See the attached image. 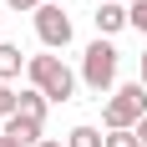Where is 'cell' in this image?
Masks as SVG:
<instances>
[{
    "label": "cell",
    "instance_id": "3",
    "mask_svg": "<svg viewBox=\"0 0 147 147\" xmlns=\"http://www.w3.org/2000/svg\"><path fill=\"white\" fill-rule=\"evenodd\" d=\"M81 81H86L96 96H102V91H112V81H117V46L91 41L86 56H81Z\"/></svg>",
    "mask_w": 147,
    "mask_h": 147
},
{
    "label": "cell",
    "instance_id": "13",
    "mask_svg": "<svg viewBox=\"0 0 147 147\" xmlns=\"http://www.w3.org/2000/svg\"><path fill=\"white\" fill-rule=\"evenodd\" d=\"M0 147H20V142H15V137H5V132H0Z\"/></svg>",
    "mask_w": 147,
    "mask_h": 147
},
{
    "label": "cell",
    "instance_id": "1",
    "mask_svg": "<svg viewBox=\"0 0 147 147\" xmlns=\"http://www.w3.org/2000/svg\"><path fill=\"white\" fill-rule=\"evenodd\" d=\"M26 76H30V86H41L51 102H71L76 96V71L61 56H30L26 61Z\"/></svg>",
    "mask_w": 147,
    "mask_h": 147
},
{
    "label": "cell",
    "instance_id": "6",
    "mask_svg": "<svg viewBox=\"0 0 147 147\" xmlns=\"http://www.w3.org/2000/svg\"><path fill=\"white\" fill-rule=\"evenodd\" d=\"M0 132H5V137H15L20 147H41V142H46V137H41V122H30V117H20V112H15V117L5 122V127H0Z\"/></svg>",
    "mask_w": 147,
    "mask_h": 147
},
{
    "label": "cell",
    "instance_id": "8",
    "mask_svg": "<svg viewBox=\"0 0 147 147\" xmlns=\"http://www.w3.org/2000/svg\"><path fill=\"white\" fill-rule=\"evenodd\" d=\"M30 56H20V46L0 41V81H10V76H20V66H26Z\"/></svg>",
    "mask_w": 147,
    "mask_h": 147
},
{
    "label": "cell",
    "instance_id": "4",
    "mask_svg": "<svg viewBox=\"0 0 147 147\" xmlns=\"http://www.w3.org/2000/svg\"><path fill=\"white\" fill-rule=\"evenodd\" d=\"M36 36H41L46 51H66V46H71V15L46 0L41 10H36Z\"/></svg>",
    "mask_w": 147,
    "mask_h": 147
},
{
    "label": "cell",
    "instance_id": "17",
    "mask_svg": "<svg viewBox=\"0 0 147 147\" xmlns=\"http://www.w3.org/2000/svg\"><path fill=\"white\" fill-rule=\"evenodd\" d=\"M132 5H147V0H132Z\"/></svg>",
    "mask_w": 147,
    "mask_h": 147
},
{
    "label": "cell",
    "instance_id": "12",
    "mask_svg": "<svg viewBox=\"0 0 147 147\" xmlns=\"http://www.w3.org/2000/svg\"><path fill=\"white\" fill-rule=\"evenodd\" d=\"M5 5H10V10H41L46 0H5Z\"/></svg>",
    "mask_w": 147,
    "mask_h": 147
},
{
    "label": "cell",
    "instance_id": "2",
    "mask_svg": "<svg viewBox=\"0 0 147 147\" xmlns=\"http://www.w3.org/2000/svg\"><path fill=\"white\" fill-rule=\"evenodd\" d=\"M142 117H147V86H142V81L117 86V91H112V102H107V112H102L107 132H117V127H137Z\"/></svg>",
    "mask_w": 147,
    "mask_h": 147
},
{
    "label": "cell",
    "instance_id": "11",
    "mask_svg": "<svg viewBox=\"0 0 147 147\" xmlns=\"http://www.w3.org/2000/svg\"><path fill=\"white\" fill-rule=\"evenodd\" d=\"M132 26H137V30L147 36V5H132Z\"/></svg>",
    "mask_w": 147,
    "mask_h": 147
},
{
    "label": "cell",
    "instance_id": "9",
    "mask_svg": "<svg viewBox=\"0 0 147 147\" xmlns=\"http://www.w3.org/2000/svg\"><path fill=\"white\" fill-rule=\"evenodd\" d=\"M66 147H107V137L96 132V127H86V122H81V127H71V137H66Z\"/></svg>",
    "mask_w": 147,
    "mask_h": 147
},
{
    "label": "cell",
    "instance_id": "10",
    "mask_svg": "<svg viewBox=\"0 0 147 147\" xmlns=\"http://www.w3.org/2000/svg\"><path fill=\"white\" fill-rule=\"evenodd\" d=\"M107 147H147L137 137V127H117V132H107Z\"/></svg>",
    "mask_w": 147,
    "mask_h": 147
},
{
    "label": "cell",
    "instance_id": "14",
    "mask_svg": "<svg viewBox=\"0 0 147 147\" xmlns=\"http://www.w3.org/2000/svg\"><path fill=\"white\" fill-rule=\"evenodd\" d=\"M137 137H142V142H147V117H142V122H137Z\"/></svg>",
    "mask_w": 147,
    "mask_h": 147
},
{
    "label": "cell",
    "instance_id": "15",
    "mask_svg": "<svg viewBox=\"0 0 147 147\" xmlns=\"http://www.w3.org/2000/svg\"><path fill=\"white\" fill-rule=\"evenodd\" d=\"M142 86H147V51H142Z\"/></svg>",
    "mask_w": 147,
    "mask_h": 147
},
{
    "label": "cell",
    "instance_id": "5",
    "mask_svg": "<svg viewBox=\"0 0 147 147\" xmlns=\"http://www.w3.org/2000/svg\"><path fill=\"white\" fill-rule=\"evenodd\" d=\"M91 20H96V30H102V36H112V30H122V26H132V10H122L117 0H102Z\"/></svg>",
    "mask_w": 147,
    "mask_h": 147
},
{
    "label": "cell",
    "instance_id": "16",
    "mask_svg": "<svg viewBox=\"0 0 147 147\" xmlns=\"http://www.w3.org/2000/svg\"><path fill=\"white\" fill-rule=\"evenodd\" d=\"M41 147H66V142H51V137H46V142H41Z\"/></svg>",
    "mask_w": 147,
    "mask_h": 147
},
{
    "label": "cell",
    "instance_id": "7",
    "mask_svg": "<svg viewBox=\"0 0 147 147\" xmlns=\"http://www.w3.org/2000/svg\"><path fill=\"white\" fill-rule=\"evenodd\" d=\"M46 107H51V96H46L41 86H26V91H20V117H30V122L46 127Z\"/></svg>",
    "mask_w": 147,
    "mask_h": 147
}]
</instances>
